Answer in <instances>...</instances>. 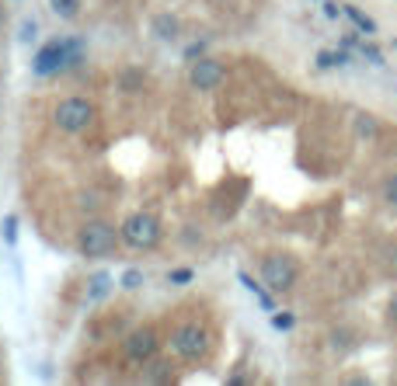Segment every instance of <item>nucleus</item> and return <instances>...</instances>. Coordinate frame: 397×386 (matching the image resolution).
<instances>
[{
  "instance_id": "nucleus-1",
  "label": "nucleus",
  "mask_w": 397,
  "mask_h": 386,
  "mask_svg": "<svg viewBox=\"0 0 397 386\" xmlns=\"http://www.w3.org/2000/svg\"><path fill=\"white\" fill-rule=\"evenodd\" d=\"M94 115H98L94 101H87V98H63L60 104L52 108V126L60 133H67V136H77V133H84L94 122Z\"/></svg>"
},
{
  "instance_id": "nucleus-2",
  "label": "nucleus",
  "mask_w": 397,
  "mask_h": 386,
  "mask_svg": "<svg viewBox=\"0 0 397 386\" xmlns=\"http://www.w3.org/2000/svg\"><path fill=\"white\" fill-rule=\"evenodd\" d=\"M81 56V42H45L39 52H35V60H32V70L39 77H49L56 70H63V67H74Z\"/></svg>"
},
{
  "instance_id": "nucleus-3",
  "label": "nucleus",
  "mask_w": 397,
  "mask_h": 386,
  "mask_svg": "<svg viewBox=\"0 0 397 386\" xmlns=\"http://www.w3.org/2000/svg\"><path fill=\"white\" fill-rule=\"evenodd\" d=\"M171 352H175L178 359H185V362L206 359V352H209V330H206L202 323H195V320L175 327V334H171Z\"/></svg>"
},
{
  "instance_id": "nucleus-4",
  "label": "nucleus",
  "mask_w": 397,
  "mask_h": 386,
  "mask_svg": "<svg viewBox=\"0 0 397 386\" xmlns=\"http://www.w3.org/2000/svg\"><path fill=\"white\" fill-rule=\"evenodd\" d=\"M119 237H122L129 247H136V251H150V247H157V240H160V223H157V216H150V212H133L126 223H122Z\"/></svg>"
},
{
  "instance_id": "nucleus-5",
  "label": "nucleus",
  "mask_w": 397,
  "mask_h": 386,
  "mask_svg": "<svg viewBox=\"0 0 397 386\" xmlns=\"http://www.w3.org/2000/svg\"><path fill=\"white\" fill-rule=\"evenodd\" d=\"M116 244H119L116 227L101 223V219H94V223H84V230H81V237H77V247H81L84 258H105V254L116 251Z\"/></svg>"
},
{
  "instance_id": "nucleus-6",
  "label": "nucleus",
  "mask_w": 397,
  "mask_h": 386,
  "mask_svg": "<svg viewBox=\"0 0 397 386\" xmlns=\"http://www.w3.org/2000/svg\"><path fill=\"white\" fill-rule=\"evenodd\" d=\"M261 279L272 293H286L297 282V261L290 254H268L261 264Z\"/></svg>"
},
{
  "instance_id": "nucleus-7",
  "label": "nucleus",
  "mask_w": 397,
  "mask_h": 386,
  "mask_svg": "<svg viewBox=\"0 0 397 386\" xmlns=\"http://www.w3.org/2000/svg\"><path fill=\"white\" fill-rule=\"evenodd\" d=\"M157 348H160V338H157V330L153 327H140V330H133V334L126 338V355H129V362H150L153 355H157Z\"/></svg>"
},
{
  "instance_id": "nucleus-8",
  "label": "nucleus",
  "mask_w": 397,
  "mask_h": 386,
  "mask_svg": "<svg viewBox=\"0 0 397 386\" xmlns=\"http://www.w3.org/2000/svg\"><path fill=\"white\" fill-rule=\"evenodd\" d=\"M219 80H223V67L216 60H202L199 56V63H192V70H189V84L195 91H213Z\"/></svg>"
},
{
  "instance_id": "nucleus-9",
  "label": "nucleus",
  "mask_w": 397,
  "mask_h": 386,
  "mask_svg": "<svg viewBox=\"0 0 397 386\" xmlns=\"http://www.w3.org/2000/svg\"><path fill=\"white\" fill-rule=\"evenodd\" d=\"M237 279H241V286H244V289H248V293H251V296H255L258 303H261V310H268V313L275 310V303H272V296H268V293H265V289H261V286H258L255 279H251V275H248V271H241V275H237Z\"/></svg>"
},
{
  "instance_id": "nucleus-10",
  "label": "nucleus",
  "mask_w": 397,
  "mask_h": 386,
  "mask_svg": "<svg viewBox=\"0 0 397 386\" xmlns=\"http://www.w3.org/2000/svg\"><path fill=\"white\" fill-rule=\"evenodd\" d=\"M108 293H111V275H108V271L91 275V282H87V299H105Z\"/></svg>"
},
{
  "instance_id": "nucleus-11",
  "label": "nucleus",
  "mask_w": 397,
  "mask_h": 386,
  "mask_svg": "<svg viewBox=\"0 0 397 386\" xmlns=\"http://www.w3.org/2000/svg\"><path fill=\"white\" fill-rule=\"evenodd\" d=\"M342 11L349 14V21H352V25H356L363 35H376V21H373V18H366L359 8H342Z\"/></svg>"
},
{
  "instance_id": "nucleus-12",
  "label": "nucleus",
  "mask_w": 397,
  "mask_h": 386,
  "mask_svg": "<svg viewBox=\"0 0 397 386\" xmlns=\"http://www.w3.org/2000/svg\"><path fill=\"white\" fill-rule=\"evenodd\" d=\"M49 8L60 14V18H67V21H74L77 14H81V0H49Z\"/></svg>"
},
{
  "instance_id": "nucleus-13",
  "label": "nucleus",
  "mask_w": 397,
  "mask_h": 386,
  "mask_svg": "<svg viewBox=\"0 0 397 386\" xmlns=\"http://www.w3.org/2000/svg\"><path fill=\"white\" fill-rule=\"evenodd\" d=\"M153 28H157V35H160V38H175L178 21H175V18H167V14H160V18L153 21Z\"/></svg>"
},
{
  "instance_id": "nucleus-14",
  "label": "nucleus",
  "mask_w": 397,
  "mask_h": 386,
  "mask_svg": "<svg viewBox=\"0 0 397 386\" xmlns=\"http://www.w3.org/2000/svg\"><path fill=\"white\" fill-rule=\"evenodd\" d=\"M119 286H122V289H129V293H133V289H140V286H143V271H140V268H129V271L122 275V282H119Z\"/></svg>"
},
{
  "instance_id": "nucleus-15",
  "label": "nucleus",
  "mask_w": 397,
  "mask_h": 386,
  "mask_svg": "<svg viewBox=\"0 0 397 386\" xmlns=\"http://www.w3.org/2000/svg\"><path fill=\"white\" fill-rule=\"evenodd\" d=\"M356 129H359V136H369V139H373V136L380 133V126H376V119H373V115H359Z\"/></svg>"
},
{
  "instance_id": "nucleus-16",
  "label": "nucleus",
  "mask_w": 397,
  "mask_h": 386,
  "mask_svg": "<svg viewBox=\"0 0 397 386\" xmlns=\"http://www.w3.org/2000/svg\"><path fill=\"white\" fill-rule=\"evenodd\" d=\"M359 52H363V60H369L373 67H387V63H383V56H380V49H376V45H369V42H363V45H359Z\"/></svg>"
},
{
  "instance_id": "nucleus-17",
  "label": "nucleus",
  "mask_w": 397,
  "mask_h": 386,
  "mask_svg": "<svg viewBox=\"0 0 397 386\" xmlns=\"http://www.w3.org/2000/svg\"><path fill=\"white\" fill-rule=\"evenodd\" d=\"M297 320H293V313H282V310H272V327L275 330H290Z\"/></svg>"
},
{
  "instance_id": "nucleus-18",
  "label": "nucleus",
  "mask_w": 397,
  "mask_h": 386,
  "mask_svg": "<svg viewBox=\"0 0 397 386\" xmlns=\"http://www.w3.org/2000/svg\"><path fill=\"white\" fill-rule=\"evenodd\" d=\"M167 279H171V286H185V282L195 279V271H192V268H175L171 275H167Z\"/></svg>"
},
{
  "instance_id": "nucleus-19",
  "label": "nucleus",
  "mask_w": 397,
  "mask_h": 386,
  "mask_svg": "<svg viewBox=\"0 0 397 386\" xmlns=\"http://www.w3.org/2000/svg\"><path fill=\"white\" fill-rule=\"evenodd\" d=\"M4 237H8V244L18 240V216H8V219H4Z\"/></svg>"
},
{
  "instance_id": "nucleus-20",
  "label": "nucleus",
  "mask_w": 397,
  "mask_h": 386,
  "mask_svg": "<svg viewBox=\"0 0 397 386\" xmlns=\"http://www.w3.org/2000/svg\"><path fill=\"white\" fill-rule=\"evenodd\" d=\"M317 67H321V70H331V67H338V60H334V52H331V49L317 52Z\"/></svg>"
},
{
  "instance_id": "nucleus-21",
  "label": "nucleus",
  "mask_w": 397,
  "mask_h": 386,
  "mask_svg": "<svg viewBox=\"0 0 397 386\" xmlns=\"http://www.w3.org/2000/svg\"><path fill=\"white\" fill-rule=\"evenodd\" d=\"M167 376H171V365H164V362H160V365H153V372H150L147 379H153V383H164Z\"/></svg>"
},
{
  "instance_id": "nucleus-22",
  "label": "nucleus",
  "mask_w": 397,
  "mask_h": 386,
  "mask_svg": "<svg viewBox=\"0 0 397 386\" xmlns=\"http://www.w3.org/2000/svg\"><path fill=\"white\" fill-rule=\"evenodd\" d=\"M35 35H39V25H35V21H25V25H21V35H18V38H21V42H32Z\"/></svg>"
},
{
  "instance_id": "nucleus-23",
  "label": "nucleus",
  "mask_w": 397,
  "mask_h": 386,
  "mask_svg": "<svg viewBox=\"0 0 397 386\" xmlns=\"http://www.w3.org/2000/svg\"><path fill=\"white\" fill-rule=\"evenodd\" d=\"M383 195H387V202H390V205H397V174H394V178L387 181V188H383Z\"/></svg>"
},
{
  "instance_id": "nucleus-24",
  "label": "nucleus",
  "mask_w": 397,
  "mask_h": 386,
  "mask_svg": "<svg viewBox=\"0 0 397 386\" xmlns=\"http://www.w3.org/2000/svg\"><path fill=\"white\" fill-rule=\"evenodd\" d=\"M202 49H206V45H202V42H195V45H189V49H185V56H189V60H199V56H202Z\"/></svg>"
},
{
  "instance_id": "nucleus-25",
  "label": "nucleus",
  "mask_w": 397,
  "mask_h": 386,
  "mask_svg": "<svg viewBox=\"0 0 397 386\" xmlns=\"http://www.w3.org/2000/svg\"><path fill=\"white\" fill-rule=\"evenodd\" d=\"M324 14H328V18H338V14H342V8L331 4V0H324Z\"/></svg>"
},
{
  "instance_id": "nucleus-26",
  "label": "nucleus",
  "mask_w": 397,
  "mask_h": 386,
  "mask_svg": "<svg viewBox=\"0 0 397 386\" xmlns=\"http://www.w3.org/2000/svg\"><path fill=\"white\" fill-rule=\"evenodd\" d=\"M387 313H390V323L397 327V293H394V299H390V306H387Z\"/></svg>"
},
{
  "instance_id": "nucleus-27",
  "label": "nucleus",
  "mask_w": 397,
  "mask_h": 386,
  "mask_svg": "<svg viewBox=\"0 0 397 386\" xmlns=\"http://www.w3.org/2000/svg\"><path fill=\"white\" fill-rule=\"evenodd\" d=\"M4 21H8V8L0 4V28H4Z\"/></svg>"
},
{
  "instance_id": "nucleus-28",
  "label": "nucleus",
  "mask_w": 397,
  "mask_h": 386,
  "mask_svg": "<svg viewBox=\"0 0 397 386\" xmlns=\"http://www.w3.org/2000/svg\"><path fill=\"white\" fill-rule=\"evenodd\" d=\"M394 45H397V42H394Z\"/></svg>"
}]
</instances>
